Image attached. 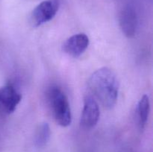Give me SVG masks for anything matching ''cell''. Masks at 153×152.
Listing matches in <instances>:
<instances>
[{
    "mask_svg": "<svg viewBox=\"0 0 153 152\" xmlns=\"http://www.w3.org/2000/svg\"><path fill=\"white\" fill-rule=\"evenodd\" d=\"M88 87L105 108L114 107L119 92V81L111 69L103 67L94 72L88 80Z\"/></svg>",
    "mask_w": 153,
    "mask_h": 152,
    "instance_id": "6da1fadb",
    "label": "cell"
},
{
    "mask_svg": "<svg viewBox=\"0 0 153 152\" xmlns=\"http://www.w3.org/2000/svg\"><path fill=\"white\" fill-rule=\"evenodd\" d=\"M48 100L52 115L61 127H68L72 122V114L68 99L58 86H54L48 92Z\"/></svg>",
    "mask_w": 153,
    "mask_h": 152,
    "instance_id": "7a4b0ae2",
    "label": "cell"
},
{
    "mask_svg": "<svg viewBox=\"0 0 153 152\" xmlns=\"http://www.w3.org/2000/svg\"><path fill=\"white\" fill-rule=\"evenodd\" d=\"M58 10V2L56 0H45L33 10L31 22L34 27H38L52 20Z\"/></svg>",
    "mask_w": 153,
    "mask_h": 152,
    "instance_id": "3957f363",
    "label": "cell"
},
{
    "mask_svg": "<svg viewBox=\"0 0 153 152\" xmlns=\"http://www.w3.org/2000/svg\"><path fill=\"white\" fill-rule=\"evenodd\" d=\"M100 111L98 102L91 95H87L84 99V107L80 119V125L85 130H91L97 125Z\"/></svg>",
    "mask_w": 153,
    "mask_h": 152,
    "instance_id": "277c9868",
    "label": "cell"
},
{
    "mask_svg": "<svg viewBox=\"0 0 153 152\" xmlns=\"http://www.w3.org/2000/svg\"><path fill=\"white\" fill-rule=\"evenodd\" d=\"M22 100V95L13 84L0 87V110L7 114L13 113Z\"/></svg>",
    "mask_w": 153,
    "mask_h": 152,
    "instance_id": "5b68a950",
    "label": "cell"
},
{
    "mask_svg": "<svg viewBox=\"0 0 153 152\" xmlns=\"http://www.w3.org/2000/svg\"><path fill=\"white\" fill-rule=\"evenodd\" d=\"M120 25L123 33L128 38L133 37L137 28V14L134 7L126 5L123 8L120 14Z\"/></svg>",
    "mask_w": 153,
    "mask_h": 152,
    "instance_id": "8992f818",
    "label": "cell"
},
{
    "mask_svg": "<svg viewBox=\"0 0 153 152\" xmlns=\"http://www.w3.org/2000/svg\"><path fill=\"white\" fill-rule=\"evenodd\" d=\"M90 44L89 37L83 33L69 37L63 45V50L72 58H79L88 49Z\"/></svg>",
    "mask_w": 153,
    "mask_h": 152,
    "instance_id": "52a82bcc",
    "label": "cell"
},
{
    "mask_svg": "<svg viewBox=\"0 0 153 152\" xmlns=\"http://www.w3.org/2000/svg\"><path fill=\"white\" fill-rule=\"evenodd\" d=\"M149 111H150V103L148 95H143L139 101L137 106V114H138L139 125L141 129H143L146 125L149 117Z\"/></svg>",
    "mask_w": 153,
    "mask_h": 152,
    "instance_id": "ba28073f",
    "label": "cell"
},
{
    "mask_svg": "<svg viewBox=\"0 0 153 152\" xmlns=\"http://www.w3.org/2000/svg\"><path fill=\"white\" fill-rule=\"evenodd\" d=\"M51 135L49 125L47 123H42L39 125L35 134L34 142L35 145L38 148H42L47 144Z\"/></svg>",
    "mask_w": 153,
    "mask_h": 152,
    "instance_id": "9c48e42d",
    "label": "cell"
}]
</instances>
